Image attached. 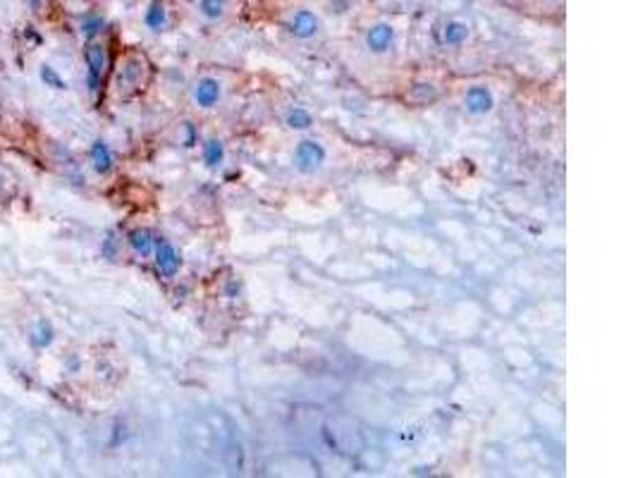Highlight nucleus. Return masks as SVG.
Masks as SVG:
<instances>
[{"instance_id":"obj_1","label":"nucleus","mask_w":638,"mask_h":478,"mask_svg":"<svg viewBox=\"0 0 638 478\" xmlns=\"http://www.w3.org/2000/svg\"><path fill=\"white\" fill-rule=\"evenodd\" d=\"M151 67L148 57L139 50H127L115 60V65L110 67V89L118 101H130V98L139 96L151 81Z\"/></svg>"},{"instance_id":"obj_2","label":"nucleus","mask_w":638,"mask_h":478,"mask_svg":"<svg viewBox=\"0 0 638 478\" xmlns=\"http://www.w3.org/2000/svg\"><path fill=\"white\" fill-rule=\"evenodd\" d=\"M84 65H86V81H89V91L98 93L106 84L108 74H110V48L106 46L103 39H89L84 46Z\"/></svg>"},{"instance_id":"obj_3","label":"nucleus","mask_w":638,"mask_h":478,"mask_svg":"<svg viewBox=\"0 0 638 478\" xmlns=\"http://www.w3.org/2000/svg\"><path fill=\"white\" fill-rule=\"evenodd\" d=\"M292 163L301 175H313L321 170L323 163H326V149L316 139H301L297 146H294Z\"/></svg>"},{"instance_id":"obj_4","label":"nucleus","mask_w":638,"mask_h":478,"mask_svg":"<svg viewBox=\"0 0 638 478\" xmlns=\"http://www.w3.org/2000/svg\"><path fill=\"white\" fill-rule=\"evenodd\" d=\"M153 261H155V268H158V273L163 278H175L179 273V268H182V259H179L177 249L172 247L165 237H155Z\"/></svg>"},{"instance_id":"obj_5","label":"nucleus","mask_w":638,"mask_h":478,"mask_svg":"<svg viewBox=\"0 0 638 478\" xmlns=\"http://www.w3.org/2000/svg\"><path fill=\"white\" fill-rule=\"evenodd\" d=\"M464 108L471 115H488L495 108V93L485 84H473L464 93Z\"/></svg>"},{"instance_id":"obj_6","label":"nucleus","mask_w":638,"mask_h":478,"mask_svg":"<svg viewBox=\"0 0 638 478\" xmlns=\"http://www.w3.org/2000/svg\"><path fill=\"white\" fill-rule=\"evenodd\" d=\"M191 96H194V103L199 108H213L223 96V84L216 77H201L196 79L194 89H191Z\"/></svg>"},{"instance_id":"obj_7","label":"nucleus","mask_w":638,"mask_h":478,"mask_svg":"<svg viewBox=\"0 0 638 478\" xmlns=\"http://www.w3.org/2000/svg\"><path fill=\"white\" fill-rule=\"evenodd\" d=\"M321 29V20H318L316 13L311 10H297L289 20V34L297 39H313Z\"/></svg>"},{"instance_id":"obj_8","label":"nucleus","mask_w":638,"mask_h":478,"mask_svg":"<svg viewBox=\"0 0 638 478\" xmlns=\"http://www.w3.org/2000/svg\"><path fill=\"white\" fill-rule=\"evenodd\" d=\"M392 41H394V27L387 25V22H378L366 34V46L370 53H385V50H390Z\"/></svg>"},{"instance_id":"obj_9","label":"nucleus","mask_w":638,"mask_h":478,"mask_svg":"<svg viewBox=\"0 0 638 478\" xmlns=\"http://www.w3.org/2000/svg\"><path fill=\"white\" fill-rule=\"evenodd\" d=\"M153 244H155V235L148 230V227H134V230H130V235H127V247H130L139 259H151V256H153Z\"/></svg>"},{"instance_id":"obj_10","label":"nucleus","mask_w":638,"mask_h":478,"mask_svg":"<svg viewBox=\"0 0 638 478\" xmlns=\"http://www.w3.org/2000/svg\"><path fill=\"white\" fill-rule=\"evenodd\" d=\"M91 163H94V170L101 172V175H108L115 165L113 151H110L108 144L101 142V139L91 144Z\"/></svg>"},{"instance_id":"obj_11","label":"nucleus","mask_w":638,"mask_h":478,"mask_svg":"<svg viewBox=\"0 0 638 478\" xmlns=\"http://www.w3.org/2000/svg\"><path fill=\"white\" fill-rule=\"evenodd\" d=\"M144 25H146L151 32H163L167 27V10L160 0H153L148 5V10L144 13Z\"/></svg>"},{"instance_id":"obj_12","label":"nucleus","mask_w":638,"mask_h":478,"mask_svg":"<svg viewBox=\"0 0 638 478\" xmlns=\"http://www.w3.org/2000/svg\"><path fill=\"white\" fill-rule=\"evenodd\" d=\"M469 39V25H464V22H448L443 29V41L448 46H462L464 41Z\"/></svg>"},{"instance_id":"obj_13","label":"nucleus","mask_w":638,"mask_h":478,"mask_svg":"<svg viewBox=\"0 0 638 478\" xmlns=\"http://www.w3.org/2000/svg\"><path fill=\"white\" fill-rule=\"evenodd\" d=\"M204 161L208 168H220L225 163V144L220 139H208L204 144Z\"/></svg>"},{"instance_id":"obj_14","label":"nucleus","mask_w":638,"mask_h":478,"mask_svg":"<svg viewBox=\"0 0 638 478\" xmlns=\"http://www.w3.org/2000/svg\"><path fill=\"white\" fill-rule=\"evenodd\" d=\"M285 122H287L289 130L301 132V130H309V127L313 125V118L306 108H292V110H287Z\"/></svg>"},{"instance_id":"obj_15","label":"nucleus","mask_w":638,"mask_h":478,"mask_svg":"<svg viewBox=\"0 0 638 478\" xmlns=\"http://www.w3.org/2000/svg\"><path fill=\"white\" fill-rule=\"evenodd\" d=\"M228 10V0H199V13L206 20H220Z\"/></svg>"},{"instance_id":"obj_16","label":"nucleus","mask_w":638,"mask_h":478,"mask_svg":"<svg viewBox=\"0 0 638 478\" xmlns=\"http://www.w3.org/2000/svg\"><path fill=\"white\" fill-rule=\"evenodd\" d=\"M409 98L416 103H428V101H435L438 98V91H435L433 84H426V81H421V84H414L409 91Z\"/></svg>"},{"instance_id":"obj_17","label":"nucleus","mask_w":638,"mask_h":478,"mask_svg":"<svg viewBox=\"0 0 638 478\" xmlns=\"http://www.w3.org/2000/svg\"><path fill=\"white\" fill-rule=\"evenodd\" d=\"M103 27H106V20H103V17H98V15H89V17L84 20V25H82L84 34H86L89 39L98 36V34L103 32Z\"/></svg>"},{"instance_id":"obj_18","label":"nucleus","mask_w":638,"mask_h":478,"mask_svg":"<svg viewBox=\"0 0 638 478\" xmlns=\"http://www.w3.org/2000/svg\"><path fill=\"white\" fill-rule=\"evenodd\" d=\"M196 137H199V134H196L194 125H191V122H184V142H182L184 146H187V149L194 146V144H196Z\"/></svg>"},{"instance_id":"obj_19","label":"nucleus","mask_w":638,"mask_h":478,"mask_svg":"<svg viewBox=\"0 0 638 478\" xmlns=\"http://www.w3.org/2000/svg\"><path fill=\"white\" fill-rule=\"evenodd\" d=\"M29 13L32 15H43L46 13V0H25Z\"/></svg>"},{"instance_id":"obj_20","label":"nucleus","mask_w":638,"mask_h":478,"mask_svg":"<svg viewBox=\"0 0 638 478\" xmlns=\"http://www.w3.org/2000/svg\"><path fill=\"white\" fill-rule=\"evenodd\" d=\"M237 294H240V285H237V280H230V282L225 285V296H228V299H237Z\"/></svg>"},{"instance_id":"obj_21","label":"nucleus","mask_w":638,"mask_h":478,"mask_svg":"<svg viewBox=\"0 0 638 478\" xmlns=\"http://www.w3.org/2000/svg\"><path fill=\"white\" fill-rule=\"evenodd\" d=\"M0 191H3V177H0Z\"/></svg>"}]
</instances>
